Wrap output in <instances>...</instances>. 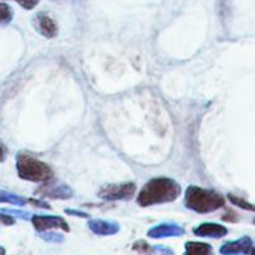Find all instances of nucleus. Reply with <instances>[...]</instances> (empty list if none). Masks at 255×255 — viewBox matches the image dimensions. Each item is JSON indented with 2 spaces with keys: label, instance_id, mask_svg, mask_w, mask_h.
Listing matches in <instances>:
<instances>
[{
  "label": "nucleus",
  "instance_id": "f257e3e1",
  "mask_svg": "<svg viewBox=\"0 0 255 255\" xmlns=\"http://www.w3.org/2000/svg\"><path fill=\"white\" fill-rule=\"evenodd\" d=\"M181 187L171 178H154L144 184L137 197V203L141 207H149L153 204L168 203L178 198Z\"/></svg>",
  "mask_w": 255,
  "mask_h": 255
},
{
  "label": "nucleus",
  "instance_id": "f03ea898",
  "mask_svg": "<svg viewBox=\"0 0 255 255\" xmlns=\"http://www.w3.org/2000/svg\"><path fill=\"white\" fill-rule=\"evenodd\" d=\"M186 206L197 213H212L224 206V198L211 189L191 186L186 191Z\"/></svg>",
  "mask_w": 255,
  "mask_h": 255
},
{
  "label": "nucleus",
  "instance_id": "7ed1b4c3",
  "mask_svg": "<svg viewBox=\"0 0 255 255\" xmlns=\"http://www.w3.org/2000/svg\"><path fill=\"white\" fill-rule=\"evenodd\" d=\"M16 169L20 178L25 181L47 182L54 177V172L46 163L25 153H17Z\"/></svg>",
  "mask_w": 255,
  "mask_h": 255
},
{
  "label": "nucleus",
  "instance_id": "20e7f679",
  "mask_svg": "<svg viewBox=\"0 0 255 255\" xmlns=\"http://www.w3.org/2000/svg\"><path fill=\"white\" fill-rule=\"evenodd\" d=\"M136 192V186L132 182L120 184H109L100 189L99 197L106 201H122L129 199Z\"/></svg>",
  "mask_w": 255,
  "mask_h": 255
},
{
  "label": "nucleus",
  "instance_id": "39448f33",
  "mask_svg": "<svg viewBox=\"0 0 255 255\" xmlns=\"http://www.w3.org/2000/svg\"><path fill=\"white\" fill-rule=\"evenodd\" d=\"M36 194L42 197H47V198H54V199H67L71 198L72 191L69 186L62 184L57 181H47L44 186L40 187L36 192Z\"/></svg>",
  "mask_w": 255,
  "mask_h": 255
},
{
  "label": "nucleus",
  "instance_id": "423d86ee",
  "mask_svg": "<svg viewBox=\"0 0 255 255\" xmlns=\"http://www.w3.org/2000/svg\"><path fill=\"white\" fill-rule=\"evenodd\" d=\"M32 224L37 232H46L50 229H62L69 232L70 228L66 222L60 217L55 216H32Z\"/></svg>",
  "mask_w": 255,
  "mask_h": 255
},
{
  "label": "nucleus",
  "instance_id": "0eeeda50",
  "mask_svg": "<svg viewBox=\"0 0 255 255\" xmlns=\"http://www.w3.org/2000/svg\"><path fill=\"white\" fill-rule=\"evenodd\" d=\"M34 26L37 31L45 37H55L57 34V26L54 22V20L46 14H37L34 19Z\"/></svg>",
  "mask_w": 255,
  "mask_h": 255
},
{
  "label": "nucleus",
  "instance_id": "6e6552de",
  "mask_svg": "<svg viewBox=\"0 0 255 255\" xmlns=\"http://www.w3.org/2000/svg\"><path fill=\"white\" fill-rule=\"evenodd\" d=\"M193 233L203 238H222L228 233V229L221 224L216 223H204L201 224L198 228H194Z\"/></svg>",
  "mask_w": 255,
  "mask_h": 255
},
{
  "label": "nucleus",
  "instance_id": "1a4fd4ad",
  "mask_svg": "<svg viewBox=\"0 0 255 255\" xmlns=\"http://www.w3.org/2000/svg\"><path fill=\"white\" fill-rule=\"evenodd\" d=\"M184 233L182 227L173 223H164L157 226L148 232V237L151 238H167V237H179Z\"/></svg>",
  "mask_w": 255,
  "mask_h": 255
},
{
  "label": "nucleus",
  "instance_id": "9d476101",
  "mask_svg": "<svg viewBox=\"0 0 255 255\" xmlns=\"http://www.w3.org/2000/svg\"><path fill=\"white\" fill-rule=\"evenodd\" d=\"M252 249V241L249 238H242L236 242H229L222 246L221 253L223 255H236V254H247Z\"/></svg>",
  "mask_w": 255,
  "mask_h": 255
},
{
  "label": "nucleus",
  "instance_id": "9b49d317",
  "mask_svg": "<svg viewBox=\"0 0 255 255\" xmlns=\"http://www.w3.org/2000/svg\"><path fill=\"white\" fill-rule=\"evenodd\" d=\"M90 229L94 233L100 234V236H110V234H115L119 232L120 227L115 222H107V221H100V219H95L89 223Z\"/></svg>",
  "mask_w": 255,
  "mask_h": 255
},
{
  "label": "nucleus",
  "instance_id": "f8f14e48",
  "mask_svg": "<svg viewBox=\"0 0 255 255\" xmlns=\"http://www.w3.org/2000/svg\"><path fill=\"white\" fill-rule=\"evenodd\" d=\"M184 255H213V249L207 243L188 242V243H186Z\"/></svg>",
  "mask_w": 255,
  "mask_h": 255
},
{
  "label": "nucleus",
  "instance_id": "ddd939ff",
  "mask_svg": "<svg viewBox=\"0 0 255 255\" xmlns=\"http://www.w3.org/2000/svg\"><path fill=\"white\" fill-rule=\"evenodd\" d=\"M27 199H25L24 197L17 196V194L10 193L6 191H0V203H9L12 206H25L27 203Z\"/></svg>",
  "mask_w": 255,
  "mask_h": 255
},
{
  "label": "nucleus",
  "instance_id": "4468645a",
  "mask_svg": "<svg viewBox=\"0 0 255 255\" xmlns=\"http://www.w3.org/2000/svg\"><path fill=\"white\" fill-rule=\"evenodd\" d=\"M12 11L7 4L0 2V25H6L11 21Z\"/></svg>",
  "mask_w": 255,
  "mask_h": 255
},
{
  "label": "nucleus",
  "instance_id": "2eb2a0df",
  "mask_svg": "<svg viewBox=\"0 0 255 255\" xmlns=\"http://www.w3.org/2000/svg\"><path fill=\"white\" fill-rule=\"evenodd\" d=\"M228 198H229V201H231L233 204H236V206L241 207V208L246 209V211L255 212V206L248 203V202L244 201V199L241 198V197H236V196H233V194H229Z\"/></svg>",
  "mask_w": 255,
  "mask_h": 255
},
{
  "label": "nucleus",
  "instance_id": "dca6fc26",
  "mask_svg": "<svg viewBox=\"0 0 255 255\" xmlns=\"http://www.w3.org/2000/svg\"><path fill=\"white\" fill-rule=\"evenodd\" d=\"M15 1H16L20 6L24 7V9L31 10V9H34L37 4H39L40 0H15Z\"/></svg>",
  "mask_w": 255,
  "mask_h": 255
},
{
  "label": "nucleus",
  "instance_id": "f3484780",
  "mask_svg": "<svg viewBox=\"0 0 255 255\" xmlns=\"http://www.w3.org/2000/svg\"><path fill=\"white\" fill-rule=\"evenodd\" d=\"M133 249L134 251L139 252V253H144V254L151 253V248H149V246H147V244L142 241L137 242V243L133 246Z\"/></svg>",
  "mask_w": 255,
  "mask_h": 255
},
{
  "label": "nucleus",
  "instance_id": "a211bd4d",
  "mask_svg": "<svg viewBox=\"0 0 255 255\" xmlns=\"http://www.w3.org/2000/svg\"><path fill=\"white\" fill-rule=\"evenodd\" d=\"M149 255H173L169 249L163 248V247H156V248L151 249Z\"/></svg>",
  "mask_w": 255,
  "mask_h": 255
},
{
  "label": "nucleus",
  "instance_id": "6ab92c4d",
  "mask_svg": "<svg viewBox=\"0 0 255 255\" xmlns=\"http://www.w3.org/2000/svg\"><path fill=\"white\" fill-rule=\"evenodd\" d=\"M2 212H4V213L10 214V216H16L21 219H29L30 217V214L27 213V212H22V211H9V209H6V211H2Z\"/></svg>",
  "mask_w": 255,
  "mask_h": 255
},
{
  "label": "nucleus",
  "instance_id": "aec40b11",
  "mask_svg": "<svg viewBox=\"0 0 255 255\" xmlns=\"http://www.w3.org/2000/svg\"><path fill=\"white\" fill-rule=\"evenodd\" d=\"M14 219H12V217L10 216H6V214H0V223L1 224H5V226H11V224H14Z\"/></svg>",
  "mask_w": 255,
  "mask_h": 255
},
{
  "label": "nucleus",
  "instance_id": "412c9836",
  "mask_svg": "<svg viewBox=\"0 0 255 255\" xmlns=\"http://www.w3.org/2000/svg\"><path fill=\"white\" fill-rule=\"evenodd\" d=\"M42 238L45 239V241H54V242H59V241H62V237L59 236V234H54V233H49V234H42Z\"/></svg>",
  "mask_w": 255,
  "mask_h": 255
},
{
  "label": "nucleus",
  "instance_id": "4be33fe9",
  "mask_svg": "<svg viewBox=\"0 0 255 255\" xmlns=\"http://www.w3.org/2000/svg\"><path fill=\"white\" fill-rule=\"evenodd\" d=\"M5 158H6V149L4 144L0 142V162H4Z\"/></svg>",
  "mask_w": 255,
  "mask_h": 255
},
{
  "label": "nucleus",
  "instance_id": "5701e85b",
  "mask_svg": "<svg viewBox=\"0 0 255 255\" xmlns=\"http://www.w3.org/2000/svg\"><path fill=\"white\" fill-rule=\"evenodd\" d=\"M29 203L34 204V206H36V207H41V208H50V207L47 206L46 203H44V202H41V201H35V199H30Z\"/></svg>",
  "mask_w": 255,
  "mask_h": 255
},
{
  "label": "nucleus",
  "instance_id": "b1692460",
  "mask_svg": "<svg viewBox=\"0 0 255 255\" xmlns=\"http://www.w3.org/2000/svg\"><path fill=\"white\" fill-rule=\"evenodd\" d=\"M67 214H74V216H82L84 218H87V214L86 213H82V212H77V211H69V209H66Z\"/></svg>",
  "mask_w": 255,
  "mask_h": 255
},
{
  "label": "nucleus",
  "instance_id": "393cba45",
  "mask_svg": "<svg viewBox=\"0 0 255 255\" xmlns=\"http://www.w3.org/2000/svg\"><path fill=\"white\" fill-rule=\"evenodd\" d=\"M0 255H5V249L2 247H0Z\"/></svg>",
  "mask_w": 255,
  "mask_h": 255
},
{
  "label": "nucleus",
  "instance_id": "a878e982",
  "mask_svg": "<svg viewBox=\"0 0 255 255\" xmlns=\"http://www.w3.org/2000/svg\"><path fill=\"white\" fill-rule=\"evenodd\" d=\"M254 223H255V219H254Z\"/></svg>",
  "mask_w": 255,
  "mask_h": 255
}]
</instances>
